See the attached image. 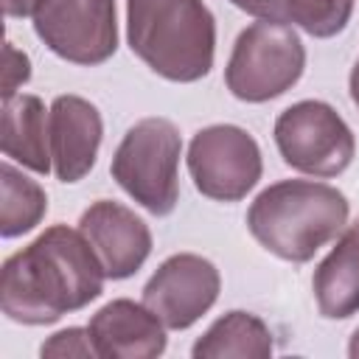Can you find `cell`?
I'll list each match as a JSON object with an SVG mask.
<instances>
[{
	"instance_id": "cell-1",
	"label": "cell",
	"mask_w": 359,
	"mask_h": 359,
	"mask_svg": "<svg viewBox=\"0 0 359 359\" xmlns=\"http://www.w3.org/2000/svg\"><path fill=\"white\" fill-rule=\"evenodd\" d=\"M107 272L81 230L50 224L28 247L6 258L0 309L22 325H50L90 306L104 292Z\"/></svg>"
},
{
	"instance_id": "cell-2",
	"label": "cell",
	"mask_w": 359,
	"mask_h": 359,
	"mask_svg": "<svg viewBox=\"0 0 359 359\" xmlns=\"http://www.w3.org/2000/svg\"><path fill=\"white\" fill-rule=\"evenodd\" d=\"M348 210L345 194L328 182L280 180L252 199L247 227L266 252L292 264H306L320 247L342 233Z\"/></svg>"
},
{
	"instance_id": "cell-3",
	"label": "cell",
	"mask_w": 359,
	"mask_h": 359,
	"mask_svg": "<svg viewBox=\"0 0 359 359\" xmlns=\"http://www.w3.org/2000/svg\"><path fill=\"white\" fill-rule=\"evenodd\" d=\"M132 53L168 81H199L213 67L216 20L202 0H126Z\"/></svg>"
},
{
	"instance_id": "cell-4",
	"label": "cell",
	"mask_w": 359,
	"mask_h": 359,
	"mask_svg": "<svg viewBox=\"0 0 359 359\" xmlns=\"http://www.w3.org/2000/svg\"><path fill=\"white\" fill-rule=\"evenodd\" d=\"M182 137L168 118L137 121L112 154V180L149 213L168 216L180 202Z\"/></svg>"
},
{
	"instance_id": "cell-5",
	"label": "cell",
	"mask_w": 359,
	"mask_h": 359,
	"mask_svg": "<svg viewBox=\"0 0 359 359\" xmlns=\"http://www.w3.org/2000/svg\"><path fill=\"white\" fill-rule=\"evenodd\" d=\"M306 67V48L297 31L278 20L247 25L227 59L224 84L247 104H264L292 90Z\"/></svg>"
},
{
	"instance_id": "cell-6",
	"label": "cell",
	"mask_w": 359,
	"mask_h": 359,
	"mask_svg": "<svg viewBox=\"0 0 359 359\" xmlns=\"http://www.w3.org/2000/svg\"><path fill=\"white\" fill-rule=\"evenodd\" d=\"M275 146L286 165L309 177H339L353 154L356 137L342 115L317 98L286 107L275 121Z\"/></svg>"
},
{
	"instance_id": "cell-7",
	"label": "cell",
	"mask_w": 359,
	"mask_h": 359,
	"mask_svg": "<svg viewBox=\"0 0 359 359\" xmlns=\"http://www.w3.org/2000/svg\"><path fill=\"white\" fill-rule=\"evenodd\" d=\"M188 171L202 196L216 202H238L258 185L264 160L255 137L247 129L213 123L191 137Z\"/></svg>"
},
{
	"instance_id": "cell-8",
	"label": "cell",
	"mask_w": 359,
	"mask_h": 359,
	"mask_svg": "<svg viewBox=\"0 0 359 359\" xmlns=\"http://www.w3.org/2000/svg\"><path fill=\"white\" fill-rule=\"evenodd\" d=\"M34 34L65 62L101 65L118 50L115 0H50L34 14Z\"/></svg>"
},
{
	"instance_id": "cell-9",
	"label": "cell",
	"mask_w": 359,
	"mask_h": 359,
	"mask_svg": "<svg viewBox=\"0 0 359 359\" xmlns=\"http://www.w3.org/2000/svg\"><path fill=\"white\" fill-rule=\"evenodd\" d=\"M219 289L222 278L213 261L194 252H177L165 258L146 280L143 303L163 320L165 328L185 331L205 311H210Z\"/></svg>"
},
{
	"instance_id": "cell-10",
	"label": "cell",
	"mask_w": 359,
	"mask_h": 359,
	"mask_svg": "<svg viewBox=\"0 0 359 359\" xmlns=\"http://www.w3.org/2000/svg\"><path fill=\"white\" fill-rule=\"evenodd\" d=\"M79 230L93 244L107 278L112 280L132 278L151 252L149 224L140 216H135V210L112 199L93 202L81 213Z\"/></svg>"
},
{
	"instance_id": "cell-11",
	"label": "cell",
	"mask_w": 359,
	"mask_h": 359,
	"mask_svg": "<svg viewBox=\"0 0 359 359\" xmlns=\"http://www.w3.org/2000/svg\"><path fill=\"white\" fill-rule=\"evenodd\" d=\"M48 137L56 180H84L95 165L104 137V121L98 107L81 95H56L48 112Z\"/></svg>"
},
{
	"instance_id": "cell-12",
	"label": "cell",
	"mask_w": 359,
	"mask_h": 359,
	"mask_svg": "<svg viewBox=\"0 0 359 359\" xmlns=\"http://www.w3.org/2000/svg\"><path fill=\"white\" fill-rule=\"evenodd\" d=\"M90 339L101 359H154L165 351V325L129 297L109 300L90 317Z\"/></svg>"
},
{
	"instance_id": "cell-13",
	"label": "cell",
	"mask_w": 359,
	"mask_h": 359,
	"mask_svg": "<svg viewBox=\"0 0 359 359\" xmlns=\"http://www.w3.org/2000/svg\"><path fill=\"white\" fill-rule=\"evenodd\" d=\"M311 289L328 320H348L359 311V219L348 224L331 252L317 264Z\"/></svg>"
},
{
	"instance_id": "cell-14",
	"label": "cell",
	"mask_w": 359,
	"mask_h": 359,
	"mask_svg": "<svg viewBox=\"0 0 359 359\" xmlns=\"http://www.w3.org/2000/svg\"><path fill=\"white\" fill-rule=\"evenodd\" d=\"M48 112L50 109H45L42 98L31 93H14L3 98V154L36 174H48L53 168Z\"/></svg>"
},
{
	"instance_id": "cell-15",
	"label": "cell",
	"mask_w": 359,
	"mask_h": 359,
	"mask_svg": "<svg viewBox=\"0 0 359 359\" xmlns=\"http://www.w3.org/2000/svg\"><path fill=\"white\" fill-rule=\"evenodd\" d=\"M269 325L250 311H227L191 348L194 359H266L272 356Z\"/></svg>"
},
{
	"instance_id": "cell-16",
	"label": "cell",
	"mask_w": 359,
	"mask_h": 359,
	"mask_svg": "<svg viewBox=\"0 0 359 359\" xmlns=\"http://www.w3.org/2000/svg\"><path fill=\"white\" fill-rule=\"evenodd\" d=\"M0 185H3V208H0V236L17 238L31 233L48 213V194L45 188L14 168L8 160L0 165Z\"/></svg>"
},
{
	"instance_id": "cell-17",
	"label": "cell",
	"mask_w": 359,
	"mask_h": 359,
	"mask_svg": "<svg viewBox=\"0 0 359 359\" xmlns=\"http://www.w3.org/2000/svg\"><path fill=\"white\" fill-rule=\"evenodd\" d=\"M356 0H286V22L292 20L306 34L328 39L345 31Z\"/></svg>"
},
{
	"instance_id": "cell-18",
	"label": "cell",
	"mask_w": 359,
	"mask_h": 359,
	"mask_svg": "<svg viewBox=\"0 0 359 359\" xmlns=\"http://www.w3.org/2000/svg\"><path fill=\"white\" fill-rule=\"evenodd\" d=\"M39 356L48 359H65V356H98L90 339V328H62L53 337H48L39 348Z\"/></svg>"
},
{
	"instance_id": "cell-19",
	"label": "cell",
	"mask_w": 359,
	"mask_h": 359,
	"mask_svg": "<svg viewBox=\"0 0 359 359\" xmlns=\"http://www.w3.org/2000/svg\"><path fill=\"white\" fill-rule=\"evenodd\" d=\"M6 67H3V98L14 95L20 84H25L31 79V62L22 50H17L11 42H6Z\"/></svg>"
},
{
	"instance_id": "cell-20",
	"label": "cell",
	"mask_w": 359,
	"mask_h": 359,
	"mask_svg": "<svg viewBox=\"0 0 359 359\" xmlns=\"http://www.w3.org/2000/svg\"><path fill=\"white\" fill-rule=\"evenodd\" d=\"M236 8L258 17V20H278L286 22V0H230Z\"/></svg>"
},
{
	"instance_id": "cell-21",
	"label": "cell",
	"mask_w": 359,
	"mask_h": 359,
	"mask_svg": "<svg viewBox=\"0 0 359 359\" xmlns=\"http://www.w3.org/2000/svg\"><path fill=\"white\" fill-rule=\"evenodd\" d=\"M45 3L50 0H3L6 17H34Z\"/></svg>"
},
{
	"instance_id": "cell-22",
	"label": "cell",
	"mask_w": 359,
	"mask_h": 359,
	"mask_svg": "<svg viewBox=\"0 0 359 359\" xmlns=\"http://www.w3.org/2000/svg\"><path fill=\"white\" fill-rule=\"evenodd\" d=\"M348 87H351V98H353V104L359 107V59H356V65L351 67V76H348Z\"/></svg>"
},
{
	"instance_id": "cell-23",
	"label": "cell",
	"mask_w": 359,
	"mask_h": 359,
	"mask_svg": "<svg viewBox=\"0 0 359 359\" xmlns=\"http://www.w3.org/2000/svg\"><path fill=\"white\" fill-rule=\"evenodd\" d=\"M348 356H351V359H359V328L351 334V342H348Z\"/></svg>"
}]
</instances>
